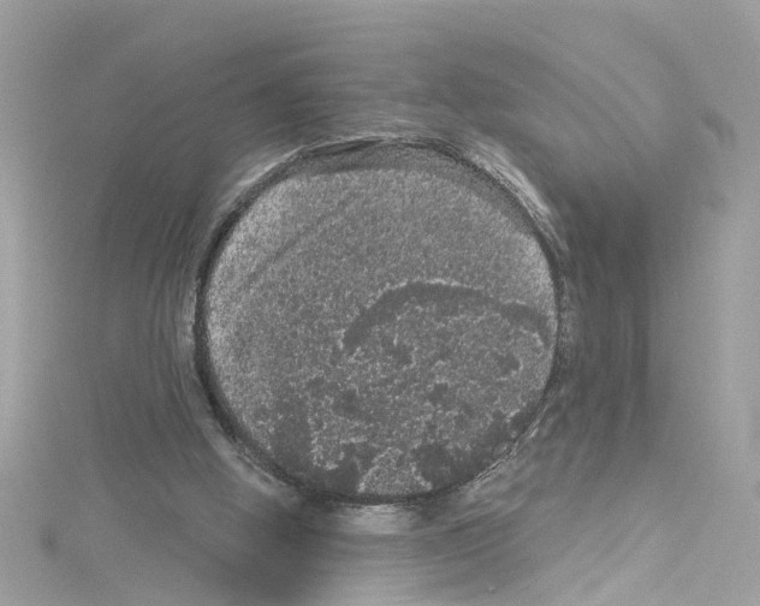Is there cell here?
<instances>
[{"instance_id":"obj_1","label":"cell","mask_w":760,"mask_h":606,"mask_svg":"<svg viewBox=\"0 0 760 606\" xmlns=\"http://www.w3.org/2000/svg\"><path fill=\"white\" fill-rule=\"evenodd\" d=\"M408 524L407 515L388 507L366 508L348 516V525L370 533H394Z\"/></svg>"}]
</instances>
